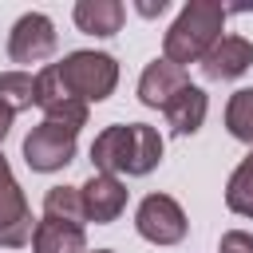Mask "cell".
Returning <instances> with one entry per match:
<instances>
[{"mask_svg":"<svg viewBox=\"0 0 253 253\" xmlns=\"http://www.w3.org/2000/svg\"><path fill=\"white\" fill-rule=\"evenodd\" d=\"M79 194H83L87 221H95V225H111V221H119L123 210H126V186H123V178H115V174H91V178L79 186Z\"/></svg>","mask_w":253,"mask_h":253,"instance_id":"obj_9","label":"cell"},{"mask_svg":"<svg viewBox=\"0 0 253 253\" xmlns=\"http://www.w3.org/2000/svg\"><path fill=\"white\" fill-rule=\"evenodd\" d=\"M83 249H87V233H83L79 225L51 221V217H40V221H36L32 253H83Z\"/></svg>","mask_w":253,"mask_h":253,"instance_id":"obj_14","label":"cell"},{"mask_svg":"<svg viewBox=\"0 0 253 253\" xmlns=\"http://www.w3.org/2000/svg\"><path fill=\"white\" fill-rule=\"evenodd\" d=\"M162 115H166V126H170L178 138L198 134L202 123H206V115H210V95H206L198 83H190V87H182V91L162 107Z\"/></svg>","mask_w":253,"mask_h":253,"instance_id":"obj_12","label":"cell"},{"mask_svg":"<svg viewBox=\"0 0 253 253\" xmlns=\"http://www.w3.org/2000/svg\"><path fill=\"white\" fill-rule=\"evenodd\" d=\"M225 206L237 217H253V150L233 166V174L225 182Z\"/></svg>","mask_w":253,"mask_h":253,"instance_id":"obj_16","label":"cell"},{"mask_svg":"<svg viewBox=\"0 0 253 253\" xmlns=\"http://www.w3.org/2000/svg\"><path fill=\"white\" fill-rule=\"evenodd\" d=\"M162 150H166V142L150 123H111L91 142V166H95V174L146 178L150 170H158Z\"/></svg>","mask_w":253,"mask_h":253,"instance_id":"obj_1","label":"cell"},{"mask_svg":"<svg viewBox=\"0 0 253 253\" xmlns=\"http://www.w3.org/2000/svg\"><path fill=\"white\" fill-rule=\"evenodd\" d=\"M225 4L217 0H190L182 4V12L174 16V24L162 36V59L186 67V63H202V55L221 40L225 32Z\"/></svg>","mask_w":253,"mask_h":253,"instance_id":"obj_2","label":"cell"},{"mask_svg":"<svg viewBox=\"0 0 253 253\" xmlns=\"http://www.w3.org/2000/svg\"><path fill=\"white\" fill-rule=\"evenodd\" d=\"M32 233H36V217L28 194L12 178L8 186H0V249H24L32 245Z\"/></svg>","mask_w":253,"mask_h":253,"instance_id":"obj_8","label":"cell"},{"mask_svg":"<svg viewBox=\"0 0 253 253\" xmlns=\"http://www.w3.org/2000/svg\"><path fill=\"white\" fill-rule=\"evenodd\" d=\"M43 217L51 221H67V225H87V210H83V194L79 186H51L43 194Z\"/></svg>","mask_w":253,"mask_h":253,"instance_id":"obj_15","label":"cell"},{"mask_svg":"<svg viewBox=\"0 0 253 253\" xmlns=\"http://www.w3.org/2000/svg\"><path fill=\"white\" fill-rule=\"evenodd\" d=\"M55 43H59V36H55V24H51V16H43V12H24L16 24H12V32H8V59L12 63H43V59H51V51H55Z\"/></svg>","mask_w":253,"mask_h":253,"instance_id":"obj_6","label":"cell"},{"mask_svg":"<svg viewBox=\"0 0 253 253\" xmlns=\"http://www.w3.org/2000/svg\"><path fill=\"white\" fill-rule=\"evenodd\" d=\"M75 150H79V130L63 126V123H40L24 134V162L28 170L36 174H55L63 170L67 162H75Z\"/></svg>","mask_w":253,"mask_h":253,"instance_id":"obj_4","label":"cell"},{"mask_svg":"<svg viewBox=\"0 0 253 253\" xmlns=\"http://www.w3.org/2000/svg\"><path fill=\"white\" fill-rule=\"evenodd\" d=\"M36 107L43 111L47 123H63V126H71V130L87 126V111H91V107H83V103L63 87L55 63H47V67L36 71Z\"/></svg>","mask_w":253,"mask_h":253,"instance_id":"obj_7","label":"cell"},{"mask_svg":"<svg viewBox=\"0 0 253 253\" xmlns=\"http://www.w3.org/2000/svg\"><path fill=\"white\" fill-rule=\"evenodd\" d=\"M202 75L210 83H225V79H237L253 67V43L245 36H221L206 55H202Z\"/></svg>","mask_w":253,"mask_h":253,"instance_id":"obj_10","label":"cell"},{"mask_svg":"<svg viewBox=\"0 0 253 253\" xmlns=\"http://www.w3.org/2000/svg\"><path fill=\"white\" fill-rule=\"evenodd\" d=\"M0 107H8L12 115L36 107V75L32 71H0Z\"/></svg>","mask_w":253,"mask_h":253,"instance_id":"obj_17","label":"cell"},{"mask_svg":"<svg viewBox=\"0 0 253 253\" xmlns=\"http://www.w3.org/2000/svg\"><path fill=\"white\" fill-rule=\"evenodd\" d=\"M166 8H170V0H138V4H134V12L146 16V20H150V16H162Z\"/></svg>","mask_w":253,"mask_h":253,"instance_id":"obj_20","label":"cell"},{"mask_svg":"<svg viewBox=\"0 0 253 253\" xmlns=\"http://www.w3.org/2000/svg\"><path fill=\"white\" fill-rule=\"evenodd\" d=\"M217 253H253V233L249 229H225L217 241Z\"/></svg>","mask_w":253,"mask_h":253,"instance_id":"obj_19","label":"cell"},{"mask_svg":"<svg viewBox=\"0 0 253 253\" xmlns=\"http://www.w3.org/2000/svg\"><path fill=\"white\" fill-rule=\"evenodd\" d=\"M12 119H16V115H12L8 107H0V142L8 138V130H12Z\"/></svg>","mask_w":253,"mask_h":253,"instance_id":"obj_21","label":"cell"},{"mask_svg":"<svg viewBox=\"0 0 253 253\" xmlns=\"http://www.w3.org/2000/svg\"><path fill=\"white\" fill-rule=\"evenodd\" d=\"M55 71H59L63 87H67L83 107L111 99L115 87H119V59L107 55V51H87V47H83V51H67V55L55 63Z\"/></svg>","mask_w":253,"mask_h":253,"instance_id":"obj_3","label":"cell"},{"mask_svg":"<svg viewBox=\"0 0 253 253\" xmlns=\"http://www.w3.org/2000/svg\"><path fill=\"white\" fill-rule=\"evenodd\" d=\"M225 130L253 146V87H237L225 103Z\"/></svg>","mask_w":253,"mask_h":253,"instance_id":"obj_18","label":"cell"},{"mask_svg":"<svg viewBox=\"0 0 253 253\" xmlns=\"http://www.w3.org/2000/svg\"><path fill=\"white\" fill-rule=\"evenodd\" d=\"M83 253H115V249H83Z\"/></svg>","mask_w":253,"mask_h":253,"instance_id":"obj_23","label":"cell"},{"mask_svg":"<svg viewBox=\"0 0 253 253\" xmlns=\"http://www.w3.org/2000/svg\"><path fill=\"white\" fill-rule=\"evenodd\" d=\"M182 87H190L186 67H178V63H170V59L158 55V59H150V63L142 67V75H138V103L162 111Z\"/></svg>","mask_w":253,"mask_h":253,"instance_id":"obj_11","label":"cell"},{"mask_svg":"<svg viewBox=\"0 0 253 253\" xmlns=\"http://www.w3.org/2000/svg\"><path fill=\"white\" fill-rule=\"evenodd\" d=\"M71 20H75L79 32L107 40V36H115V32L123 28L126 8H123L119 0H79V4L71 8Z\"/></svg>","mask_w":253,"mask_h":253,"instance_id":"obj_13","label":"cell"},{"mask_svg":"<svg viewBox=\"0 0 253 253\" xmlns=\"http://www.w3.org/2000/svg\"><path fill=\"white\" fill-rule=\"evenodd\" d=\"M12 182V162L4 158V150H0V186H8Z\"/></svg>","mask_w":253,"mask_h":253,"instance_id":"obj_22","label":"cell"},{"mask_svg":"<svg viewBox=\"0 0 253 253\" xmlns=\"http://www.w3.org/2000/svg\"><path fill=\"white\" fill-rule=\"evenodd\" d=\"M134 229L150 245H178L190 233V221H186V210L178 206V198L146 194L138 202V210H134Z\"/></svg>","mask_w":253,"mask_h":253,"instance_id":"obj_5","label":"cell"}]
</instances>
